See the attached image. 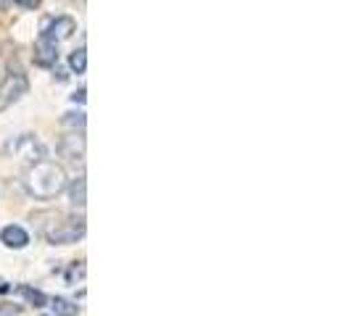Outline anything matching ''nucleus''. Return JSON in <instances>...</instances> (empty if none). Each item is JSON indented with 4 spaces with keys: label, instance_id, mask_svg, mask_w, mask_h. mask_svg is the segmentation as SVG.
Listing matches in <instances>:
<instances>
[{
    "label": "nucleus",
    "instance_id": "obj_13",
    "mask_svg": "<svg viewBox=\"0 0 351 316\" xmlns=\"http://www.w3.org/2000/svg\"><path fill=\"white\" fill-rule=\"evenodd\" d=\"M61 124H64V127H71V129H80V132H82V129H85V114H82V111H77V114H74V111H71V114H64Z\"/></svg>",
    "mask_w": 351,
    "mask_h": 316
},
{
    "label": "nucleus",
    "instance_id": "obj_8",
    "mask_svg": "<svg viewBox=\"0 0 351 316\" xmlns=\"http://www.w3.org/2000/svg\"><path fill=\"white\" fill-rule=\"evenodd\" d=\"M56 61H58V45L40 35L35 45V64L37 66H53Z\"/></svg>",
    "mask_w": 351,
    "mask_h": 316
},
{
    "label": "nucleus",
    "instance_id": "obj_12",
    "mask_svg": "<svg viewBox=\"0 0 351 316\" xmlns=\"http://www.w3.org/2000/svg\"><path fill=\"white\" fill-rule=\"evenodd\" d=\"M69 66L77 71V74H85V69H88V51H85V48H77V51L71 53Z\"/></svg>",
    "mask_w": 351,
    "mask_h": 316
},
{
    "label": "nucleus",
    "instance_id": "obj_3",
    "mask_svg": "<svg viewBox=\"0 0 351 316\" xmlns=\"http://www.w3.org/2000/svg\"><path fill=\"white\" fill-rule=\"evenodd\" d=\"M11 150H14L21 161H29V163H40V161L45 158V148H43V142L37 140V137H32V135L19 137V140L11 145Z\"/></svg>",
    "mask_w": 351,
    "mask_h": 316
},
{
    "label": "nucleus",
    "instance_id": "obj_9",
    "mask_svg": "<svg viewBox=\"0 0 351 316\" xmlns=\"http://www.w3.org/2000/svg\"><path fill=\"white\" fill-rule=\"evenodd\" d=\"M16 293L21 295V298L27 300L29 306H35V308H43L45 303H48V298H45V293H40V290H35V287H29V285H19Z\"/></svg>",
    "mask_w": 351,
    "mask_h": 316
},
{
    "label": "nucleus",
    "instance_id": "obj_14",
    "mask_svg": "<svg viewBox=\"0 0 351 316\" xmlns=\"http://www.w3.org/2000/svg\"><path fill=\"white\" fill-rule=\"evenodd\" d=\"M19 314V306H8V303H0V316H14Z\"/></svg>",
    "mask_w": 351,
    "mask_h": 316
},
{
    "label": "nucleus",
    "instance_id": "obj_10",
    "mask_svg": "<svg viewBox=\"0 0 351 316\" xmlns=\"http://www.w3.org/2000/svg\"><path fill=\"white\" fill-rule=\"evenodd\" d=\"M85 190H88L85 176H80V179L69 187V200H71V206H74V209H85Z\"/></svg>",
    "mask_w": 351,
    "mask_h": 316
},
{
    "label": "nucleus",
    "instance_id": "obj_2",
    "mask_svg": "<svg viewBox=\"0 0 351 316\" xmlns=\"http://www.w3.org/2000/svg\"><path fill=\"white\" fill-rule=\"evenodd\" d=\"M43 235H45V240H48L51 246H69V243H77V240L85 237V219H77V216L64 219V216L53 213L51 227L43 229Z\"/></svg>",
    "mask_w": 351,
    "mask_h": 316
},
{
    "label": "nucleus",
    "instance_id": "obj_15",
    "mask_svg": "<svg viewBox=\"0 0 351 316\" xmlns=\"http://www.w3.org/2000/svg\"><path fill=\"white\" fill-rule=\"evenodd\" d=\"M16 5L27 8V11H35L37 5H40V0H16Z\"/></svg>",
    "mask_w": 351,
    "mask_h": 316
},
{
    "label": "nucleus",
    "instance_id": "obj_7",
    "mask_svg": "<svg viewBox=\"0 0 351 316\" xmlns=\"http://www.w3.org/2000/svg\"><path fill=\"white\" fill-rule=\"evenodd\" d=\"M0 243L5 248L19 250V248L29 246V235H27V229L19 227V224H8V227H3V232H0Z\"/></svg>",
    "mask_w": 351,
    "mask_h": 316
},
{
    "label": "nucleus",
    "instance_id": "obj_4",
    "mask_svg": "<svg viewBox=\"0 0 351 316\" xmlns=\"http://www.w3.org/2000/svg\"><path fill=\"white\" fill-rule=\"evenodd\" d=\"M77 32V21L71 16H58V18H53L51 24L45 27V32H43V37L45 40H51V42H64V40H69L71 35Z\"/></svg>",
    "mask_w": 351,
    "mask_h": 316
},
{
    "label": "nucleus",
    "instance_id": "obj_6",
    "mask_svg": "<svg viewBox=\"0 0 351 316\" xmlns=\"http://www.w3.org/2000/svg\"><path fill=\"white\" fill-rule=\"evenodd\" d=\"M27 77L21 74V71H14V74H8V79H5V85H3V105L8 103H16L19 98L27 92Z\"/></svg>",
    "mask_w": 351,
    "mask_h": 316
},
{
    "label": "nucleus",
    "instance_id": "obj_5",
    "mask_svg": "<svg viewBox=\"0 0 351 316\" xmlns=\"http://www.w3.org/2000/svg\"><path fill=\"white\" fill-rule=\"evenodd\" d=\"M58 156L66 158V161H82L85 158V137H82V132L77 135H66L64 140L58 142Z\"/></svg>",
    "mask_w": 351,
    "mask_h": 316
},
{
    "label": "nucleus",
    "instance_id": "obj_18",
    "mask_svg": "<svg viewBox=\"0 0 351 316\" xmlns=\"http://www.w3.org/2000/svg\"><path fill=\"white\" fill-rule=\"evenodd\" d=\"M5 3H8V0H0V11H3V8H5Z\"/></svg>",
    "mask_w": 351,
    "mask_h": 316
},
{
    "label": "nucleus",
    "instance_id": "obj_17",
    "mask_svg": "<svg viewBox=\"0 0 351 316\" xmlns=\"http://www.w3.org/2000/svg\"><path fill=\"white\" fill-rule=\"evenodd\" d=\"M0 293H8V285L5 282H0Z\"/></svg>",
    "mask_w": 351,
    "mask_h": 316
},
{
    "label": "nucleus",
    "instance_id": "obj_11",
    "mask_svg": "<svg viewBox=\"0 0 351 316\" xmlns=\"http://www.w3.org/2000/svg\"><path fill=\"white\" fill-rule=\"evenodd\" d=\"M51 308L56 316H77L80 314V306L77 303H71L66 298H53L51 300Z\"/></svg>",
    "mask_w": 351,
    "mask_h": 316
},
{
    "label": "nucleus",
    "instance_id": "obj_1",
    "mask_svg": "<svg viewBox=\"0 0 351 316\" xmlns=\"http://www.w3.org/2000/svg\"><path fill=\"white\" fill-rule=\"evenodd\" d=\"M24 187H27L29 195L43 198V200L45 198H56L58 193L66 190V172L58 163H51V161L32 163L24 172Z\"/></svg>",
    "mask_w": 351,
    "mask_h": 316
},
{
    "label": "nucleus",
    "instance_id": "obj_16",
    "mask_svg": "<svg viewBox=\"0 0 351 316\" xmlns=\"http://www.w3.org/2000/svg\"><path fill=\"white\" fill-rule=\"evenodd\" d=\"M71 101H74V103H85V88L77 90V92L71 95Z\"/></svg>",
    "mask_w": 351,
    "mask_h": 316
}]
</instances>
